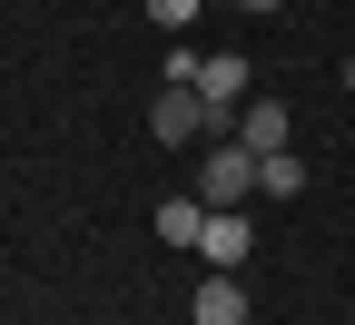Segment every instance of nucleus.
Here are the masks:
<instances>
[{"mask_svg": "<svg viewBox=\"0 0 355 325\" xmlns=\"http://www.w3.org/2000/svg\"><path fill=\"white\" fill-rule=\"evenodd\" d=\"M257 188H266V197H296V188H306V158H286V148L257 158Z\"/></svg>", "mask_w": 355, "mask_h": 325, "instance_id": "6e6552de", "label": "nucleus"}, {"mask_svg": "<svg viewBox=\"0 0 355 325\" xmlns=\"http://www.w3.org/2000/svg\"><path fill=\"white\" fill-rule=\"evenodd\" d=\"M247 79H257V69H247L237 50H217V60H198V79H188V89L207 99V118H237V109H247Z\"/></svg>", "mask_w": 355, "mask_h": 325, "instance_id": "7ed1b4c3", "label": "nucleus"}, {"mask_svg": "<svg viewBox=\"0 0 355 325\" xmlns=\"http://www.w3.org/2000/svg\"><path fill=\"white\" fill-rule=\"evenodd\" d=\"M237 138H247V148H257V158H277V148H286V138H296V118H286L277 99H247V109H237Z\"/></svg>", "mask_w": 355, "mask_h": 325, "instance_id": "423d86ee", "label": "nucleus"}, {"mask_svg": "<svg viewBox=\"0 0 355 325\" xmlns=\"http://www.w3.org/2000/svg\"><path fill=\"white\" fill-rule=\"evenodd\" d=\"M237 10H277V0H237Z\"/></svg>", "mask_w": 355, "mask_h": 325, "instance_id": "9d476101", "label": "nucleus"}, {"mask_svg": "<svg viewBox=\"0 0 355 325\" xmlns=\"http://www.w3.org/2000/svg\"><path fill=\"white\" fill-rule=\"evenodd\" d=\"M148 128H158V148H188V138H207L217 118H207V99H198L188 79H168V89H158V109H148Z\"/></svg>", "mask_w": 355, "mask_h": 325, "instance_id": "f257e3e1", "label": "nucleus"}, {"mask_svg": "<svg viewBox=\"0 0 355 325\" xmlns=\"http://www.w3.org/2000/svg\"><path fill=\"white\" fill-rule=\"evenodd\" d=\"M257 306H247V286H237V276H217L207 266V286H198V306H188V325H247Z\"/></svg>", "mask_w": 355, "mask_h": 325, "instance_id": "39448f33", "label": "nucleus"}, {"mask_svg": "<svg viewBox=\"0 0 355 325\" xmlns=\"http://www.w3.org/2000/svg\"><path fill=\"white\" fill-rule=\"evenodd\" d=\"M247 247H257V227H247L237 207H207V227H198V256H207L217 276H237V266H247Z\"/></svg>", "mask_w": 355, "mask_h": 325, "instance_id": "20e7f679", "label": "nucleus"}, {"mask_svg": "<svg viewBox=\"0 0 355 325\" xmlns=\"http://www.w3.org/2000/svg\"><path fill=\"white\" fill-rule=\"evenodd\" d=\"M198 227H207V197H168L158 207V237L168 247H198Z\"/></svg>", "mask_w": 355, "mask_h": 325, "instance_id": "0eeeda50", "label": "nucleus"}, {"mask_svg": "<svg viewBox=\"0 0 355 325\" xmlns=\"http://www.w3.org/2000/svg\"><path fill=\"white\" fill-rule=\"evenodd\" d=\"M247 325H257V315H247Z\"/></svg>", "mask_w": 355, "mask_h": 325, "instance_id": "9b49d317", "label": "nucleus"}, {"mask_svg": "<svg viewBox=\"0 0 355 325\" xmlns=\"http://www.w3.org/2000/svg\"><path fill=\"white\" fill-rule=\"evenodd\" d=\"M198 10H207V0H148V20H158V30H188Z\"/></svg>", "mask_w": 355, "mask_h": 325, "instance_id": "1a4fd4ad", "label": "nucleus"}, {"mask_svg": "<svg viewBox=\"0 0 355 325\" xmlns=\"http://www.w3.org/2000/svg\"><path fill=\"white\" fill-rule=\"evenodd\" d=\"M257 188V148H247V138H237V148H207V168H198V197L207 207H237Z\"/></svg>", "mask_w": 355, "mask_h": 325, "instance_id": "f03ea898", "label": "nucleus"}]
</instances>
